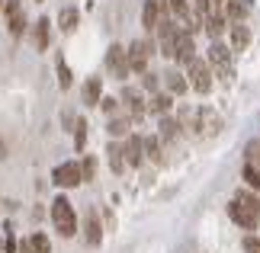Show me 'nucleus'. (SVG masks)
<instances>
[{"label": "nucleus", "instance_id": "1", "mask_svg": "<svg viewBox=\"0 0 260 253\" xmlns=\"http://www.w3.org/2000/svg\"><path fill=\"white\" fill-rule=\"evenodd\" d=\"M52 225L61 237H74L77 234V215H74V205L68 202L64 196H58L52 202Z\"/></svg>", "mask_w": 260, "mask_h": 253}, {"label": "nucleus", "instance_id": "2", "mask_svg": "<svg viewBox=\"0 0 260 253\" xmlns=\"http://www.w3.org/2000/svg\"><path fill=\"white\" fill-rule=\"evenodd\" d=\"M186 77H189V87H193L196 93H209V90H212V64L203 61V58H193V61L186 64Z\"/></svg>", "mask_w": 260, "mask_h": 253}, {"label": "nucleus", "instance_id": "3", "mask_svg": "<svg viewBox=\"0 0 260 253\" xmlns=\"http://www.w3.org/2000/svg\"><path fill=\"white\" fill-rule=\"evenodd\" d=\"M52 183L55 186H61V189H74V186H81L84 183V170L77 160H68V164H58L52 170Z\"/></svg>", "mask_w": 260, "mask_h": 253}, {"label": "nucleus", "instance_id": "4", "mask_svg": "<svg viewBox=\"0 0 260 253\" xmlns=\"http://www.w3.org/2000/svg\"><path fill=\"white\" fill-rule=\"evenodd\" d=\"M228 218H232L238 228H244V231H254V228H257V221H260L257 208H251L247 202H241L238 196L228 202Z\"/></svg>", "mask_w": 260, "mask_h": 253}, {"label": "nucleus", "instance_id": "5", "mask_svg": "<svg viewBox=\"0 0 260 253\" xmlns=\"http://www.w3.org/2000/svg\"><path fill=\"white\" fill-rule=\"evenodd\" d=\"M106 70L116 80H125L128 74H132V64H128V48L125 45H109V52H106Z\"/></svg>", "mask_w": 260, "mask_h": 253}, {"label": "nucleus", "instance_id": "6", "mask_svg": "<svg viewBox=\"0 0 260 253\" xmlns=\"http://www.w3.org/2000/svg\"><path fill=\"white\" fill-rule=\"evenodd\" d=\"M151 55H154V42H151V39H135V42L128 45V64H132L135 74H145V70H148Z\"/></svg>", "mask_w": 260, "mask_h": 253}, {"label": "nucleus", "instance_id": "7", "mask_svg": "<svg viewBox=\"0 0 260 253\" xmlns=\"http://www.w3.org/2000/svg\"><path fill=\"white\" fill-rule=\"evenodd\" d=\"M4 19H7V29H10V35L19 39L26 32V10H23V0H7L4 4Z\"/></svg>", "mask_w": 260, "mask_h": 253}, {"label": "nucleus", "instance_id": "8", "mask_svg": "<svg viewBox=\"0 0 260 253\" xmlns=\"http://www.w3.org/2000/svg\"><path fill=\"white\" fill-rule=\"evenodd\" d=\"M209 64L218 70V77L228 80V74H232V55H228V45H222V42L209 45Z\"/></svg>", "mask_w": 260, "mask_h": 253}, {"label": "nucleus", "instance_id": "9", "mask_svg": "<svg viewBox=\"0 0 260 253\" xmlns=\"http://www.w3.org/2000/svg\"><path fill=\"white\" fill-rule=\"evenodd\" d=\"M193 58H196V42H193V32L180 26V35H177V55H174V61L186 67L189 61H193Z\"/></svg>", "mask_w": 260, "mask_h": 253}, {"label": "nucleus", "instance_id": "10", "mask_svg": "<svg viewBox=\"0 0 260 253\" xmlns=\"http://www.w3.org/2000/svg\"><path fill=\"white\" fill-rule=\"evenodd\" d=\"M119 103L128 109V119H145V113H148V106H145L142 93H138V90H132V87H125V90H122Z\"/></svg>", "mask_w": 260, "mask_h": 253}, {"label": "nucleus", "instance_id": "11", "mask_svg": "<svg viewBox=\"0 0 260 253\" xmlns=\"http://www.w3.org/2000/svg\"><path fill=\"white\" fill-rule=\"evenodd\" d=\"M122 148H125V164H128V167H142V164H145V138L128 135Z\"/></svg>", "mask_w": 260, "mask_h": 253}, {"label": "nucleus", "instance_id": "12", "mask_svg": "<svg viewBox=\"0 0 260 253\" xmlns=\"http://www.w3.org/2000/svg\"><path fill=\"white\" fill-rule=\"evenodd\" d=\"M251 7H254V0H228L222 13H225L228 23H244V16L251 13Z\"/></svg>", "mask_w": 260, "mask_h": 253}, {"label": "nucleus", "instance_id": "13", "mask_svg": "<svg viewBox=\"0 0 260 253\" xmlns=\"http://www.w3.org/2000/svg\"><path fill=\"white\" fill-rule=\"evenodd\" d=\"M203 29H206V35L212 39V42H218V39H222V32L228 29V19H225V13H209V16L203 19Z\"/></svg>", "mask_w": 260, "mask_h": 253}, {"label": "nucleus", "instance_id": "14", "mask_svg": "<svg viewBox=\"0 0 260 253\" xmlns=\"http://www.w3.org/2000/svg\"><path fill=\"white\" fill-rule=\"evenodd\" d=\"M32 39H36V52H48V45H52V23H48V16H42L36 23Z\"/></svg>", "mask_w": 260, "mask_h": 253}, {"label": "nucleus", "instance_id": "15", "mask_svg": "<svg viewBox=\"0 0 260 253\" xmlns=\"http://www.w3.org/2000/svg\"><path fill=\"white\" fill-rule=\"evenodd\" d=\"M84 240H87L90 247H96L100 240H103V228H100L96 211H87V218H84Z\"/></svg>", "mask_w": 260, "mask_h": 253}, {"label": "nucleus", "instance_id": "16", "mask_svg": "<svg viewBox=\"0 0 260 253\" xmlns=\"http://www.w3.org/2000/svg\"><path fill=\"white\" fill-rule=\"evenodd\" d=\"M228 39H232V52H241V48H247V42H251V29L244 23H232L228 26Z\"/></svg>", "mask_w": 260, "mask_h": 253}, {"label": "nucleus", "instance_id": "17", "mask_svg": "<svg viewBox=\"0 0 260 253\" xmlns=\"http://www.w3.org/2000/svg\"><path fill=\"white\" fill-rule=\"evenodd\" d=\"M81 96H84L87 106H100V99H103V80H100V77H87Z\"/></svg>", "mask_w": 260, "mask_h": 253}, {"label": "nucleus", "instance_id": "18", "mask_svg": "<svg viewBox=\"0 0 260 253\" xmlns=\"http://www.w3.org/2000/svg\"><path fill=\"white\" fill-rule=\"evenodd\" d=\"M171 106H174L171 93H154L151 99H148V113H154V116H167V113H171Z\"/></svg>", "mask_w": 260, "mask_h": 253}, {"label": "nucleus", "instance_id": "19", "mask_svg": "<svg viewBox=\"0 0 260 253\" xmlns=\"http://www.w3.org/2000/svg\"><path fill=\"white\" fill-rule=\"evenodd\" d=\"M164 84H167V90H171V93H177V96L189 90V80L180 74V70H167V74H164Z\"/></svg>", "mask_w": 260, "mask_h": 253}, {"label": "nucleus", "instance_id": "20", "mask_svg": "<svg viewBox=\"0 0 260 253\" xmlns=\"http://www.w3.org/2000/svg\"><path fill=\"white\" fill-rule=\"evenodd\" d=\"M132 119H125V116H109V135L113 138H128L132 135Z\"/></svg>", "mask_w": 260, "mask_h": 253}, {"label": "nucleus", "instance_id": "21", "mask_svg": "<svg viewBox=\"0 0 260 253\" xmlns=\"http://www.w3.org/2000/svg\"><path fill=\"white\" fill-rule=\"evenodd\" d=\"M23 244H26V250H29V253H52V240H48L45 234H39V231H36L32 237H26Z\"/></svg>", "mask_w": 260, "mask_h": 253}, {"label": "nucleus", "instance_id": "22", "mask_svg": "<svg viewBox=\"0 0 260 253\" xmlns=\"http://www.w3.org/2000/svg\"><path fill=\"white\" fill-rule=\"evenodd\" d=\"M106 154H109V167H113V173H122V170H125V148L122 144H109Z\"/></svg>", "mask_w": 260, "mask_h": 253}, {"label": "nucleus", "instance_id": "23", "mask_svg": "<svg viewBox=\"0 0 260 253\" xmlns=\"http://www.w3.org/2000/svg\"><path fill=\"white\" fill-rule=\"evenodd\" d=\"M161 138L164 141H177L180 138V122L171 116H161Z\"/></svg>", "mask_w": 260, "mask_h": 253}, {"label": "nucleus", "instance_id": "24", "mask_svg": "<svg viewBox=\"0 0 260 253\" xmlns=\"http://www.w3.org/2000/svg\"><path fill=\"white\" fill-rule=\"evenodd\" d=\"M145 154L154 160V164H164V154H161V138L157 135H148L145 138Z\"/></svg>", "mask_w": 260, "mask_h": 253}, {"label": "nucleus", "instance_id": "25", "mask_svg": "<svg viewBox=\"0 0 260 253\" xmlns=\"http://www.w3.org/2000/svg\"><path fill=\"white\" fill-rule=\"evenodd\" d=\"M77 19H81V16H77L74 7H64L61 13H58V23H61L64 32H74V29H77Z\"/></svg>", "mask_w": 260, "mask_h": 253}, {"label": "nucleus", "instance_id": "26", "mask_svg": "<svg viewBox=\"0 0 260 253\" xmlns=\"http://www.w3.org/2000/svg\"><path fill=\"white\" fill-rule=\"evenodd\" d=\"M244 183L251 186L254 192H260V170H257L254 164H247V167H244Z\"/></svg>", "mask_w": 260, "mask_h": 253}, {"label": "nucleus", "instance_id": "27", "mask_svg": "<svg viewBox=\"0 0 260 253\" xmlns=\"http://www.w3.org/2000/svg\"><path fill=\"white\" fill-rule=\"evenodd\" d=\"M244 157H247V164H260V138L244 144Z\"/></svg>", "mask_w": 260, "mask_h": 253}, {"label": "nucleus", "instance_id": "28", "mask_svg": "<svg viewBox=\"0 0 260 253\" xmlns=\"http://www.w3.org/2000/svg\"><path fill=\"white\" fill-rule=\"evenodd\" d=\"M58 84H61V90H68V87H71V70H68L64 58H58Z\"/></svg>", "mask_w": 260, "mask_h": 253}, {"label": "nucleus", "instance_id": "29", "mask_svg": "<svg viewBox=\"0 0 260 253\" xmlns=\"http://www.w3.org/2000/svg\"><path fill=\"white\" fill-rule=\"evenodd\" d=\"M241 247H244V253H260V237L247 234V237L241 240Z\"/></svg>", "mask_w": 260, "mask_h": 253}, {"label": "nucleus", "instance_id": "30", "mask_svg": "<svg viewBox=\"0 0 260 253\" xmlns=\"http://www.w3.org/2000/svg\"><path fill=\"white\" fill-rule=\"evenodd\" d=\"M142 87H145V90H151V93H157V74L145 70V74H142Z\"/></svg>", "mask_w": 260, "mask_h": 253}, {"label": "nucleus", "instance_id": "31", "mask_svg": "<svg viewBox=\"0 0 260 253\" xmlns=\"http://www.w3.org/2000/svg\"><path fill=\"white\" fill-rule=\"evenodd\" d=\"M100 106H103V113H106V116H116V109H119V99H113V96H103V99H100Z\"/></svg>", "mask_w": 260, "mask_h": 253}, {"label": "nucleus", "instance_id": "32", "mask_svg": "<svg viewBox=\"0 0 260 253\" xmlns=\"http://www.w3.org/2000/svg\"><path fill=\"white\" fill-rule=\"evenodd\" d=\"M81 170H84V179H93V173H96V164H93V157H87L84 164H81Z\"/></svg>", "mask_w": 260, "mask_h": 253}, {"label": "nucleus", "instance_id": "33", "mask_svg": "<svg viewBox=\"0 0 260 253\" xmlns=\"http://www.w3.org/2000/svg\"><path fill=\"white\" fill-rule=\"evenodd\" d=\"M84 141H87V125L77 122V148H84Z\"/></svg>", "mask_w": 260, "mask_h": 253}, {"label": "nucleus", "instance_id": "34", "mask_svg": "<svg viewBox=\"0 0 260 253\" xmlns=\"http://www.w3.org/2000/svg\"><path fill=\"white\" fill-rule=\"evenodd\" d=\"M209 7H212V0H196V13L209 16Z\"/></svg>", "mask_w": 260, "mask_h": 253}, {"label": "nucleus", "instance_id": "35", "mask_svg": "<svg viewBox=\"0 0 260 253\" xmlns=\"http://www.w3.org/2000/svg\"><path fill=\"white\" fill-rule=\"evenodd\" d=\"M4 4H7V0H0V13H4Z\"/></svg>", "mask_w": 260, "mask_h": 253}, {"label": "nucleus", "instance_id": "36", "mask_svg": "<svg viewBox=\"0 0 260 253\" xmlns=\"http://www.w3.org/2000/svg\"><path fill=\"white\" fill-rule=\"evenodd\" d=\"M36 4H42V0H36Z\"/></svg>", "mask_w": 260, "mask_h": 253}, {"label": "nucleus", "instance_id": "37", "mask_svg": "<svg viewBox=\"0 0 260 253\" xmlns=\"http://www.w3.org/2000/svg\"><path fill=\"white\" fill-rule=\"evenodd\" d=\"M0 253H4V247H0Z\"/></svg>", "mask_w": 260, "mask_h": 253}]
</instances>
